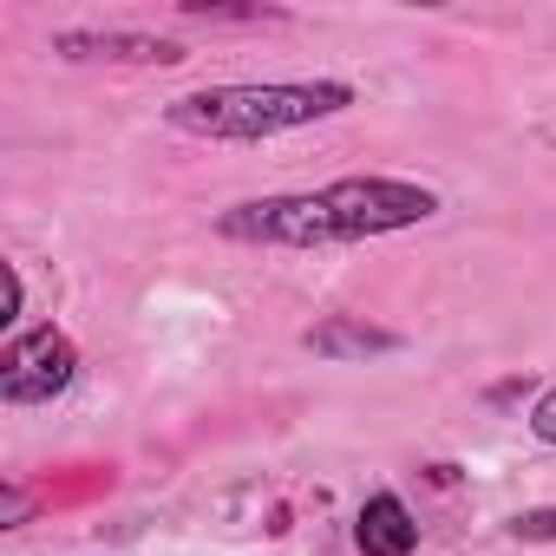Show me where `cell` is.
Segmentation results:
<instances>
[{"instance_id":"6da1fadb","label":"cell","mask_w":556,"mask_h":556,"mask_svg":"<svg viewBox=\"0 0 556 556\" xmlns=\"http://www.w3.org/2000/svg\"><path fill=\"white\" fill-rule=\"evenodd\" d=\"M432 216H439V190L413 177H334L321 190L236 203L223 210L216 229L255 249H334V242H374L393 229H419Z\"/></svg>"},{"instance_id":"7a4b0ae2","label":"cell","mask_w":556,"mask_h":556,"mask_svg":"<svg viewBox=\"0 0 556 556\" xmlns=\"http://www.w3.org/2000/svg\"><path fill=\"white\" fill-rule=\"evenodd\" d=\"M361 92L348 79H262V86H203L164 105V125L184 138H210V144H262L302 125H321L334 112H348Z\"/></svg>"},{"instance_id":"3957f363","label":"cell","mask_w":556,"mask_h":556,"mask_svg":"<svg viewBox=\"0 0 556 556\" xmlns=\"http://www.w3.org/2000/svg\"><path fill=\"white\" fill-rule=\"evenodd\" d=\"M79 380V348L66 328H27L0 348V400L8 406H47Z\"/></svg>"},{"instance_id":"277c9868","label":"cell","mask_w":556,"mask_h":556,"mask_svg":"<svg viewBox=\"0 0 556 556\" xmlns=\"http://www.w3.org/2000/svg\"><path fill=\"white\" fill-rule=\"evenodd\" d=\"M53 53L73 66H184L190 53L164 34H131V27H60Z\"/></svg>"},{"instance_id":"5b68a950","label":"cell","mask_w":556,"mask_h":556,"mask_svg":"<svg viewBox=\"0 0 556 556\" xmlns=\"http://www.w3.org/2000/svg\"><path fill=\"white\" fill-rule=\"evenodd\" d=\"M302 348H308L315 361H380V354H400L406 334L374 328V321H361V315H328V321H315V328L302 334Z\"/></svg>"},{"instance_id":"8992f818","label":"cell","mask_w":556,"mask_h":556,"mask_svg":"<svg viewBox=\"0 0 556 556\" xmlns=\"http://www.w3.org/2000/svg\"><path fill=\"white\" fill-rule=\"evenodd\" d=\"M354 549L361 556H413L419 549V517L406 510L400 491H374L354 517Z\"/></svg>"},{"instance_id":"52a82bcc","label":"cell","mask_w":556,"mask_h":556,"mask_svg":"<svg viewBox=\"0 0 556 556\" xmlns=\"http://www.w3.org/2000/svg\"><path fill=\"white\" fill-rule=\"evenodd\" d=\"M177 14L184 21H210V27H262V21H282V8H216V0H184Z\"/></svg>"},{"instance_id":"ba28073f","label":"cell","mask_w":556,"mask_h":556,"mask_svg":"<svg viewBox=\"0 0 556 556\" xmlns=\"http://www.w3.org/2000/svg\"><path fill=\"white\" fill-rule=\"evenodd\" d=\"M504 530H510L517 543H556V504H543V510H517Z\"/></svg>"},{"instance_id":"9c48e42d","label":"cell","mask_w":556,"mask_h":556,"mask_svg":"<svg viewBox=\"0 0 556 556\" xmlns=\"http://www.w3.org/2000/svg\"><path fill=\"white\" fill-rule=\"evenodd\" d=\"M0 282H8V315H0V328H21V315H27V282H21V268L0 262Z\"/></svg>"},{"instance_id":"30bf717a","label":"cell","mask_w":556,"mask_h":556,"mask_svg":"<svg viewBox=\"0 0 556 556\" xmlns=\"http://www.w3.org/2000/svg\"><path fill=\"white\" fill-rule=\"evenodd\" d=\"M530 432H536L543 445H556V387L536 393V406H530Z\"/></svg>"},{"instance_id":"8fae6325","label":"cell","mask_w":556,"mask_h":556,"mask_svg":"<svg viewBox=\"0 0 556 556\" xmlns=\"http://www.w3.org/2000/svg\"><path fill=\"white\" fill-rule=\"evenodd\" d=\"M27 510H34V497H27L21 484L0 491V523H8V530H21V523H27Z\"/></svg>"}]
</instances>
